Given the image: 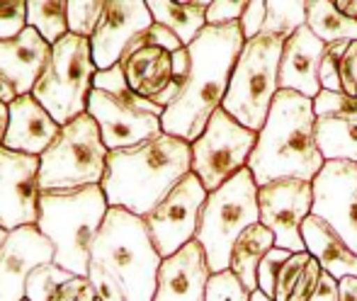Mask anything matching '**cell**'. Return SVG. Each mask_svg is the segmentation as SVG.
Instances as JSON below:
<instances>
[{
	"label": "cell",
	"instance_id": "cell-1",
	"mask_svg": "<svg viewBox=\"0 0 357 301\" xmlns=\"http://www.w3.org/2000/svg\"><path fill=\"white\" fill-rule=\"evenodd\" d=\"M245 47L238 24L204 27L188 47L190 71L178 98L165 107L160 127L170 137L195 144L207 129L209 119L224 105L236 61Z\"/></svg>",
	"mask_w": 357,
	"mask_h": 301
},
{
	"label": "cell",
	"instance_id": "cell-2",
	"mask_svg": "<svg viewBox=\"0 0 357 301\" xmlns=\"http://www.w3.org/2000/svg\"><path fill=\"white\" fill-rule=\"evenodd\" d=\"M192 173V144L160 132L137 146L109 150L102 192L109 207L146 219Z\"/></svg>",
	"mask_w": 357,
	"mask_h": 301
},
{
	"label": "cell",
	"instance_id": "cell-3",
	"mask_svg": "<svg viewBox=\"0 0 357 301\" xmlns=\"http://www.w3.org/2000/svg\"><path fill=\"white\" fill-rule=\"evenodd\" d=\"M324 165L326 160L316 141L314 100L294 90H280L248 160L255 185L263 187L278 180L314 183Z\"/></svg>",
	"mask_w": 357,
	"mask_h": 301
},
{
	"label": "cell",
	"instance_id": "cell-4",
	"mask_svg": "<svg viewBox=\"0 0 357 301\" xmlns=\"http://www.w3.org/2000/svg\"><path fill=\"white\" fill-rule=\"evenodd\" d=\"M109 212L102 185L73 190H42L37 229L54 243V263L88 277L90 253Z\"/></svg>",
	"mask_w": 357,
	"mask_h": 301
},
{
	"label": "cell",
	"instance_id": "cell-5",
	"mask_svg": "<svg viewBox=\"0 0 357 301\" xmlns=\"http://www.w3.org/2000/svg\"><path fill=\"white\" fill-rule=\"evenodd\" d=\"M90 263H98L117 279L127 301H153L163 258L155 250L146 219L109 207L93 243Z\"/></svg>",
	"mask_w": 357,
	"mask_h": 301
},
{
	"label": "cell",
	"instance_id": "cell-6",
	"mask_svg": "<svg viewBox=\"0 0 357 301\" xmlns=\"http://www.w3.org/2000/svg\"><path fill=\"white\" fill-rule=\"evenodd\" d=\"M165 109L129 90L122 68L98 71L88 100V114L98 122L102 141L109 150L129 148L163 132L160 119Z\"/></svg>",
	"mask_w": 357,
	"mask_h": 301
},
{
	"label": "cell",
	"instance_id": "cell-7",
	"mask_svg": "<svg viewBox=\"0 0 357 301\" xmlns=\"http://www.w3.org/2000/svg\"><path fill=\"white\" fill-rule=\"evenodd\" d=\"M260 222L258 185L248 168L209 192L199 214L197 243L204 248L212 275L231 270V253L248 226Z\"/></svg>",
	"mask_w": 357,
	"mask_h": 301
},
{
	"label": "cell",
	"instance_id": "cell-8",
	"mask_svg": "<svg viewBox=\"0 0 357 301\" xmlns=\"http://www.w3.org/2000/svg\"><path fill=\"white\" fill-rule=\"evenodd\" d=\"M98 66L90 39L68 32L52 47L47 66L32 90V98L56 119L61 127L88 112V100L95 88Z\"/></svg>",
	"mask_w": 357,
	"mask_h": 301
},
{
	"label": "cell",
	"instance_id": "cell-9",
	"mask_svg": "<svg viewBox=\"0 0 357 301\" xmlns=\"http://www.w3.org/2000/svg\"><path fill=\"white\" fill-rule=\"evenodd\" d=\"M284 42L270 37H255L245 42L234 75H231L229 93L221 107L238 124L250 132H260L268 122V114L280 93V61H282Z\"/></svg>",
	"mask_w": 357,
	"mask_h": 301
},
{
	"label": "cell",
	"instance_id": "cell-10",
	"mask_svg": "<svg viewBox=\"0 0 357 301\" xmlns=\"http://www.w3.org/2000/svg\"><path fill=\"white\" fill-rule=\"evenodd\" d=\"M107 155L109 148L105 146L98 122L85 112L61 127L52 146L39 155V185L42 190L102 185L107 173Z\"/></svg>",
	"mask_w": 357,
	"mask_h": 301
},
{
	"label": "cell",
	"instance_id": "cell-11",
	"mask_svg": "<svg viewBox=\"0 0 357 301\" xmlns=\"http://www.w3.org/2000/svg\"><path fill=\"white\" fill-rule=\"evenodd\" d=\"M183 49V42L163 24L153 22L146 32L139 34L127 52L119 59V68L124 73L129 90L139 98L168 107L178 98L180 83L175 78L173 54Z\"/></svg>",
	"mask_w": 357,
	"mask_h": 301
},
{
	"label": "cell",
	"instance_id": "cell-12",
	"mask_svg": "<svg viewBox=\"0 0 357 301\" xmlns=\"http://www.w3.org/2000/svg\"><path fill=\"white\" fill-rule=\"evenodd\" d=\"M258 144V132L238 124L224 107L209 119L204 134L192 144V173L207 192H214L234 175L248 168V160Z\"/></svg>",
	"mask_w": 357,
	"mask_h": 301
},
{
	"label": "cell",
	"instance_id": "cell-13",
	"mask_svg": "<svg viewBox=\"0 0 357 301\" xmlns=\"http://www.w3.org/2000/svg\"><path fill=\"white\" fill-rule=\"evenodd\" d=\"M209 192L195 173L185 175L168 192V197L146 217L151 238L160 258H170L180 248L197 238L199 214L207 202Z\"/></svg>",
	"mask_w": 357,
	"mask_h": 301
},
{
	"label": "cell",
	"instance_id": "cell-14",
	"mask_svg": "<svg viewBox=\"0 0 357 301\" xmlns=\"http://www.w3.org/2000/svg\"><path fill=\"white\" fill-rule=\"evenodd\" d=\"M260 224L275 236V245L289 253H304L301 226L314 212V185L306 180H278L258 187Z\"/></svg>",
	"mask_w": 357,
	"mask_h": 301
},
{
	"label": "cell",
	"instance_id": "cell-15",
	"mask_svg": "<svg viewBox=\"0 0 357 301\" xmlns=\"http://www.w3.org/2000/svg\"><path fill=\"white\" fill-rule=\"evenodd\" d=\"M39 168V155L0 146V226L8 233L22 226H37L42 199Z\"/></svg>",
	"mask_w": 357,
	"mask_h": 301
},
{
	"label": "cell",
	"instance_id": "cell-16",
	"mask_svg": "<svg viewBox=\"0 0 357 301\" xmlns=\"http://www.w3.org/2000/svg\"><path fill=\"white\" fill-rule=\"evenodd\" d=\"M314 212L357 253V163L326 160L314 183Z\"/></svg>",
	"mask_w": 357,
	"mask_h": 301
},
{
	"label": "cell",
	"instance_id": "cell-17",
	"mask_svg": "<svg viewBox=\"0 0 357 301\" xmlns=\"http://www.w3.org/2000/svg\"><path fill=\"white\" fill-rule=\"evenodd\" d=\"M153 24L146 0H105V10L95 34L90 37L98 71L117 66L127 47Z\"/></svg>",
	"mask_w": 357,
	"mask_h": 301
},
{
	"label": "cell",
	"instance_id": "cell-18",
	"mask_svg": "<svg viewBox=\"0 0 357 301\" xmlns=\"http://www.w3.org/2000/svg\"><path fill=\"white\" fill-rule=\"evenodd\" d=\"M54 243L37 226L10 231L0 248V301L27 299L29 275L39 265L54 263Z\"/></svg>",
	"mask_w": 357,
	"mask_h": 301
},
{
	"label": "cell",
	"instance_id": "cell-19",
	"mask_svg": "<svg viewBox=\"0 0 357 301\" xmlns=\"http://www.w3.org/2000/svg\"><path fill=\"white\" fill-rule=\"evenodd\" d=\"M209 279L212 270L204 248L192 240L160 263L153 301H207Z\"/></svg>",
	"mask_w": 357,
	"mask_h": 301
},
{
	"label": "cell",
	"instance_id": "cell-20",
	"mask_svg": "<svg viewBox=\"0 0 357 301\" xmlns=\"http://www.w3.org/2000/svg\"><path fill=\"white\" fill-rule=\"evenodd\" d=\"M328 52L309 24L296 29L282 47V61H280V90H294L309 100H316L321 93V63Z\"/></svg>",
	"mask_w": 357,
	"mask_h": 301
},
{
	"label": "cell",
	"instance_id": "cell-21",
	"mask_svg": "<svg viewBox=\"0 0 357 301\" xmlns=\"http://www.w3.org/2000/svg\"><path fill=\"white\" fill-rule=\"evenodd\" d=\"M61 132V124L32 98L20 95L10 105V124L3 146L27 155H42Z\"/></svg>",
	"mask_w": 357,
	"mask_h": 301
},
{
	"label": "cell",
	"instance_id": "cell-22",
	"mask_svg": "<svg viewBox=\"0 0 357 301\" xmlns=\"http://www.w3.org/2000/svg\"><path fill=\"white\" fill-rule=\"evenodd\" d=\"M49 56L52 44L44 42L34 27H27L20 37L0 42V73L13 80L20 95H32Z\"/></svg>",
	"mask_w": 357,
	"mask_h": 301
},
{
	"label": "cell",
	"instance_id": "cell-23",
	"mask_svg": "<svg viewBox=\"0 0 357 301\" xmlns=\"http://www.w3.org/2000/svg\"><path fill=\"white\" fill-rule=\"evenodd\" d=\"M306 253H311L321 263V268L335 279L357 277V253L331 229L321 217L311 214L301 226Z\"/></svg>",
	"mask_w": 357,
	"mask_h": 301
},
{
	"label": "cell",
	"instance_id": "cell-24",
	"mask_svg": "<svg viewBox=\"0 0 357 301\" xmlns=\"http://www.w3.org/2000/svg\"><path fill=\"white\" fill-rule=\"evenodd\" d=\"M153 15V22L163 24L190 47L207 27V10L212 0H146Z\"/></svg>",
	"mask_w": 357,
	"mask_h": 301
},
{
	"label": "cell",
	"instance_id": "cell-25",
	"mask_svg": "<svg viewBox=\"0 0 357 301\" xmlns=\"http://www.w3.org/2000/svg\"><path fill=\"white\" fill-rule=\"evenodd\" d=\"M275 248V236L268 226L253 224L238 236L231 253V272L243 282L250 294L258 292V268L263 258Z\"/></svg>",
	"mask_w": 357,
	"mask_h": 301
},
{
	"label": "cell",
	"instance_id": "cell-26",
	"mask_svg": "<svg viewBox=\"0 0 357 301\" xmlns=\"http://www.w3.org/2000/svg\"><path fill=\"white\" fill-rule=\"evenodd\" d=\"M316 141L324 160L357 163V114L316 117Z\"/></svg>",
	"mask_w": 357,
	"mask_h": 301
},
{
	"label": "cell",
	"instance_id": "cell-27",
	"mask_svg": "<svg viewBox=\"0 0 357 301\" xmlns=\"http://www.w3.org/2000/svg\"><path fill=\"white\" fill-rule=\"evenodd\" d=\"M306 24L328 47L357 42V20L340 13L333 0H306Z\"/></svg>",
	"mask_w": 357,
	"mask_h": 301
},
{
	"label": "cell",
	"instance_id": "cell-28",
	"mask_svg": "<svg viewBox=\"0 0 357 301\" xmlns=\"http://www.w3.org/2000/svg\"><path fill=\"white\" fill-rule=\"evenodd\" d=\"M27 24L54 47L68 34V0H27Z\"/></svg>",
	"mask_w": 357,
	"mask_h": 301
},
{
	"label": "cell",
	"instance_id": "cell-29",
	"mask_svg": "<svg viewBox=\"0 0 357 301\" xmlns=\"http://www.w3.org/2000/svg\"><path fill=\"white\" fill-rule=\"evenodd\" d=\"M306 24V0H268L263 37L287 42L296 29Z\"/></svg>",
	"mask_w": 357,
	"mask_h": 301
},
{
	"label": "cell",
	"instance_id": "cell-30",
	"mask_svg": "<svg viewBox=\"0 0 357 301\" xmlns=\"http://www.w3.org/2000/svg\"><path fill=\"white\" fill-rule=\"evenodd\" d=\"M73 277H78V275L59 268L56 263L39 265L27 279V301H52L56 289Z\"/></svg>",
	"mask_w": 357,
	"mask_h": 301
},
{
	"label": "cell",
	"instance_id": "cell-31",
	"mask_svg": "<svg viewBox=\"0 0 357 301\" xmlns=\"http://www.w3.org/2000/svg\"><path fill=\"white\" fill-rule=\"evenodd\" d=\"M105 0H68V32L90 39L102 17Z\"/></svg>",
	"mask_w": 357,
	"mask_h": 301
},
{
	"label": "cell",
	"instance_id": "cell-32",
	"mask_svg": "<svg viewBox=\"0 0 357 301\" xmlns=\"http://www.w3.org/2000/svg\"><path fill=\"white\" fill-rule=\"evenodd\" d=\"M311 260V253H291L289 258L282 263L278 272V279H275V294H273V301H289L291 292H294L296 282H299L301 272L304 268L309 265Z\"/></svg>",
	"mask_w": 357,
	"mask_h": 301
},
{
	"label": "cell",
	"instance_id": "cell-33",
	"mask_svg": "<svg viewBox=\"0 0 357 301\" xmlns=\"http://www.w3.org/2000/svg\"><path fill=\"white\" fill-rule=\"evenodd\" d=\"M27 27V0H0V42L20 37Z\"/></svg>",
	"mask_w": 357,
	"mask_h": 301
},
{
	"label": "cell",
	"instance_id": "cell-34",
	"mask_svg": "<svg viewBox=\"0 0 357 301\" xmlns=\"http://www.w3.org/2000/svg\"><path fill=\"white\" fill-rule=\"evenodd\" d=\"M207 301H250V292L231 270H226V272L212 275L207 287Z\"/></svg>",
	"mask_w": 357,
	"mask_h": 301
},
{
	"label": "cell",
	"instance_id": "cell-35",
	"mask_svg": "<svg viewBox=\"0 0 357 301\" xmlns=\"http://www.w3.org/2000/svg\"><path fill=\"white\" fill-rule=\"evenodd\" d=\"M316 117H328V114H357V98L345 93H331L321 90L314 100Z\"/></svg>",
	"mask_w": 357,
	"mask_h": 301
},
{
	"label": "cell",
	"instance_id": "cell-36",
	"mask_svg": "<svg viewBox=\"0 0 357 301\" xmlns=\"http://www.w3.org/2000/svg\"><path fill=\"white\" fill-rule=\"evenodd\" d=\"M289 255H291L289 250H282V248H278V245H275V248L263 258V263H260V268H258V289L265 294V297L273 299L275 279H278L280 268H282V263L289 258Z\"/></svg>",
	"mask_w": 357,
	"mask_h": 301
},
{
	"label": "cell",
	"instance_id": "cell-37",
	"mask_svg": "<svg viewBox=\"0 0 357 301\" xmlns=\"http://www.w3.org/2000/svg\"><path fill=\"white\" fill-rule=\"evenodd\" d=\"M88 277H90V282H93L95 292H98V301H127V294L119 287L117 279L105 268H100L98 263H90Z\"/></svg>",
	"mask_w": 357,
	"mask_h": 301
},
{
	"label": "cell",
	"instance_id": "cell-38",
	"mask_svg": "<svg viewBox=\"0 0 357 301\" xmlns=\"http://www.w3.org/2000/svg\"><path fill=\"white\" fill-rule=\"evenodd\" d=\"M248 0H212L207 10L209 27H224V24H238L241 15Z\"/></svg>",
	"mask_w": 357,
	"mask_h": 301
},
{
	"label": "cell",
	"instance_id": "cell-39",
	"mask_svg": "<svg viewBox=\"0 0 357 301\" xmlns=\"http://www.w3.org/2000/svg\"><path fill=\"white\" fill-rule=\"evenodd\" d=\"M265 15H268V0H248L245 3V10L238 20V27L243 32L245 42L260 37V32L265 27Z\"/></svg>",
	"mask_w": 357,
	"mask_h": 301
},
{
	"label": "cell",
	"instance_id": "cell-40",
	"mask_svg": "<svg viewBox=\"0 0 357 301\" xmlns=\"http://www.w3.org/2000/svg\"><path fill=\"white\" fill-rule=\"evenodd\" d=\"M338 80H340V93L357 98V42H348L345 52L340 54Z\"/></svg>",
	"mask_w": 357,
	"mask_h": 301
},
{
	"label": "cell",
	"instance_id": "cell-41",
	"mask_svg": "<svg viewBox=\"0 0 357 301\" xmlns=\"http://www.w3.org/2000/svg\"><path fill=\"white\" fill-rule=\"evenodd\" d=\"M324 272H326V270L321 268V263L314 258V255H311L309 265H306L304 272H301V277H299V282H296V287H294V292H291L289 301H309L311 297H314V292H316V287H319Z\"/></svg>",
	"mask_w": 357,
	"mask_h": 301
},
{
	"label": "cell",
	"instance_id": "cell-42",
	"mask_svg": "<svg viewBox=\"0 0 357 301\" xmlns=\"http://www.w3.org/2000/svg\"><path fill=\"white\" fill-rule=\"evenodd\" d=\"M348 42H340L328 47L324 56V63H321V88L331 90V93H340V80H338V61H340V54L345 52Z\"/></svg>",
	"mask_w": 357,
	"mask_h": 301
},
{
	"label": "cell",
	"instance_id": "cell-43",
	"mask_svg": "<svg viewBox=\"0 0 357 301\" xmlns=\"http://www.w3.org/2000/svg\"><path fill=\"white\" fill-rule=\"evenodd\" d=\"M52 301H98V292L90 277H73L56 289Z\"/></svg>",
	"mask_w": 357,
	"mask_h": 301
},
{
	"label": "cell",
	"instance_id": "cell-44",
	"mask_svg": "<svg viewBox=\"0 0 357 301\" xmlns=\"http://www.w3.org/2000/svg\"><path fill=\"white\" fill-rule=\"evenodd\" d=\"M340 299V279H335L333 275L324 272L319 287H316L314 297L309 301H338Z\"/></svg>",
	"mask_w": 357,
	"mask_h": 301
},
{
	"label": "cell",
	"instance_id": "cell-45",
	"mask_svg": "<svg viewBox=\"0 0 357 301\" xmlns=\"http://www.w3.org/2000/svg\"><path fill=\"white\" fill-rule=\"evenodd\" d=\"M17 98H20V93H17V88H15V83L5 73H0V102L10 107Z\"/></svg>",
	"mask_w": 357,
	"mask_h": 301
},
{
	"label": "cell",
	"instance_id": "cell-46",
	"mask_svg": "<svg viewBox=\"0 0 357 301\" xmlns=\"http://www.w3.org/2000/svg\"><path fill=\"white\" fill-rule=\"evenodd\" d=\"M338 301H357V277L340 279V299Z\"/></svg>",
	"mask_w": 357,
	"mask_h": 301
},
{
	"label": "cell",
	"instance_id": "cell-47",
	"mask_svg": "<svg viewBox=\"0 0 357 301\" xmlns=\"http://www.w3.org/2000/svg\"><path fill=\"white\" fill-rule=\"evenodd\" d=\"M8 124H10V107L0 102V146H3L5 134H8Z\"/></svg>",
	"mask_w": 357,
	"mask_h": 301
},
{
	"label": "cell",
	"instance_id": "cell-48",
	"mask_svg": "<svg viewBox=\"0 0 357 301\" xmlns=\"http://www.w3.org/2000/svg\"><path fill=\"white\" fill-rule=\"evenodd\" d=\"M335 8L343 15H348V17L357 20V0H335Z\"/></svg>",
	"mask_w": 357,
	"mask_h": 301
},
{
	"label": "cell",
	"instance_id": "cell-49",
	"mask_svg": "<svg viewBox=\"0 0 357 301\" xmlns=\"http://www.w3.org/2000/svg\"><path fill=\"white\" fill-rule=\"evenodd\" d=\"M250 301H273V299H270V297H265V294L258 289V292H253V294H250Z\"/></svg>",
	"mask_w": 357,
	"mask_h": 301
},
{
	"label": "cell",
	"instance_id": "cell-50",
	"mask_svg": "<svg viewBox=\"0 0 357 301\" xmlns=\"http://www.w3.org/2000/svg\"><path fill=\"white\" fill-rule=\"evenodd\" d=\"M5 238H8V231L0 226V248H3V243H5Z\"/></svg>",
	"mask_w": 357,
	"mask_h": 301
},
{
	"label": "cell",
	"instance_id": "cell-51",
	"mask_svg": "<svg viewBox=\"0 0 357 301\" xmlns=\"http://www.w3.org/2000/svg\"><path fill=\"white\" fill-rule=\"evenodd\" d=\"M24 301H27V299H24Z\"/></svg>",
	"mask_w": 357,
	"mask_h": 301
}]
</instances>
